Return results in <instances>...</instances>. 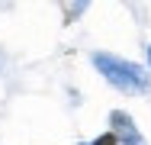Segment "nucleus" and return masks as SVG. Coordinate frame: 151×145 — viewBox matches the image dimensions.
I'll return each instance as SVG.
<instances>
[{
    "instance_id": "1",
    "label": "nucleus",
    "mask_w": 151,
    "mask_h": 145,
    "mask_svg": "<svg viewBox=\"0 0 151 145\" xmlns=\"http://www.w3.org/2000/svg\"><path fill=\"white\" fill-rule=\"evenodd\" d=\"M93 65L100 68V74L116 87V90L145 94L151 87V74L142 65H135V61H125V58H116V55H93Z\"/></svg>"
},
{
    "instance_id": "2",
    "label": "nucleus",
    "mask_w": 151,
    "mask_h": 145,
    "mask_svg": "<svg viewBox=\"0 0 151 145\" xmlns=\"http://www.w3.org/2000/svg\"><path fill=\"white\" fill-rule=\"evenodd\" d=\"M109 132H113L119 142H125V145H145L142 132L135 129V119L125 113V110H113V113H109Z\"/></svg>"
},
{
    "instance_id": "3",
    "label": "nucleus",
    "mask_w": 151,
    "mask_h": 145,
    "mask_svg": "<svg viewBox=\"0 0 151 145\" xmlns=\"http://www.w3.org/2000/svg\"><path fill=\"white\" fill-rule=\"evenodd\" d=\"M90 145H119V139H116L113 132H103V136H100V139H93Z\"/></svg>"
},
{
    "instance_id": "4",
    "label": "nucleus",
    "mask_w": 151,
    "mask_h": 145,
    "mask_svg": "<svg viewBox=\"0 0 151 145\" xmlns=\"http://www.w3.org/2000/svg\"><path fill=\"white\" fill-rule=\"evenodd\" d=\"M148 65H151V45H148Z\"/></svg>"
}]
</instances>
